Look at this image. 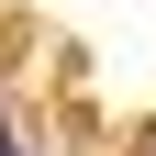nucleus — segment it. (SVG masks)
<instances>
[{"mask_svg":"<svg viewBox=\"0 0 156 156\" xmlns=\"http://www.w3.org/2000/svg\"><path fill=\"white\" fill-rule=\"evenodd\" d=\"M0 156H23V145H11V134H0Z\"/></svg>","mask_w":156,"mask_h":156,"instance_id":"1","label":"nucleus"}]
</instances>
